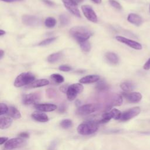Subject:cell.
Segmentation results:
<instances>
[{"mask_svg": "<svg viewBox=\"0 0 150 150\" xmlns=\"http://www.w3.org/2000/svg\"><path fill=\"white\" fill-rule=\"evenodd\" d=\"M70 35L79 43L88 40L93 33L88 28L82 26H76L70 29Z\"/></svg>", "mask_w": 150, "mask_h": 150, "instance_id": "6da1fadb", "label": "cell"}, {"mask_svg": "<svg viewBox=\"0 0 150 150\" xmlns=\"http://www.w3.org/2000/svg\"><path fill=\"white\" fill-rule=\"evenodd\" d=\"M98 129V122L94 121H87L79 125L77 131L81 135H89L95 133Z\"/></svg>", "mask_w": 150, "mask_h": 150, "instance_id": "7a4b0ae2", "label": "cell"}, {"mask_svg": "<svg viewBox=\"0 0 150 150\" xmlns=\"http://www.w3.org/2000/svg\"><path fill=\"white\" fill-rule=\"evenodd\" d=\"M35 76L30 72H23L18 75L15 79L13 84L16 87L28 86L34 81Z\"/></svg>", "mask_w": 150, "mask_h": 150, "instance_id": "3957f363", "label": "cell"}, {"mask_svg": "<svg viewBox=\"0 0 150 150\" xmlns=\"http://www.w3.org/2000/svg\"><path fill=\"white\" fill-rule=\"evenodd\" d=\"M83 90V86L81 83H74L69 86L66 91L67 98L69 101L74 100L77 96Z\"/></svg>", "mask_w": 150, "mask_h": 150, "instance_id": "277c9868", "label": "cell"}, {"mask_svg": "<svg viewBox=\"0 0 150 150\" xmlns=\"http://www.w3.org/2000/svg\"><path fill=\"white\" fill-rule=\"evenodd\" d=\"M100 108V105L96 103L87 104L79 107L76 113L80 115H86L97 111Z\"/></svg>", "mask_w": 150, "mask_h": 150, "instance_id": "5b68a950", "label": "cell"}, {"mask_svg": "<svg viewBox=\"0 0 150 150\" xmlns=\"http://www.w3.org/2000/svg\"><path fill=\"white\" fill-rule=\"evenodd\" d=\"M121 114V112L118 109L113 108L108 111H106L105 112H104L102 115V118L99 121L98 123H106L110 121L111 119L120 120Z\"/></svg>", "mask_w": 150, "mask_h": 150, "instance_id": "8992f818", "label": "cell"}, {"mask_svg": "<svg viewBox=\"0 0 150 150\" xmlns=\"http://www.w3.org/2000/svg\"><path fill=\"white\" fill-rule=\"evenodd\" d=\"M26 143V141L22 138H14L7 141L4 145V148L7 150L16 149L23 146Z\"/></svg>", "mask_w": 150, "mask_h": 150, "instance_id": "52a82bcc", "label": "cell"}, {"mask_svg": "<svg viewBox=\"0 0 150 150\" xmlns=\"http://www.w3.org/2000/svg\"><path fill=\"white\" fill-rule=\"evenodd\" d=\"M141 112V109L138 107H135L127 110L121 114L119 120L121 121H127L138 115Z\"/></svg>", "mask_w": 150, "mask_h": 150, "instance_id": "ba28073f", "label": "cell"}, {"mask_svg": "<svg viewBox=\"0 0 150 150\" xmlns=\"http://www.w3.org/2000/svg\"><path fill=\"white\" fill-rule=\"evenodd\" d=\"M81 10L84 15L88 21L94 23L97 22V15L91 6L88 5H82Z\"/></svg>", "mask_w": 150, "mask_h": 150, "instance_id": "9c48e42d", "label": "cell"}, {"mask_svg": "<svg viewBox=\"0 0 150 150\" xmlns=\"http://www.w3.org/2000/svg\"><path fill=\"white\" fill-rule=\"evenodd\" d=\"M115 39L117 40H118L120 42H121L122 43L125 44L126 45L128 46L129 47L135 49V50H141L142 47L141 43L134 41L133 40L128 39L127 38L121 36H117L115 37Z\"/></svg>", "mask_w": 150, "mask_h": 150, "instance_id": "30bf717a", "label": "cell"}, {"mask_svg": "<svg viewBox=\"0 0 150 150\" xmlns=\"http://www.w3.org/2000/svg\"><path fill=\"white\" fill-rule=\"evenodd\" d=\"M40 98V95L38 93L25 94L22 97V103L25 105L36 104Z\"/></svg>", "mask_w": 150, "mask_h": 150, "instance_id": "8fae6325", "label": "cell"}, {"mask_svg": "<svg viewBox=\"0 0 150 150\" xmlns=\"http://www.w3.org/2000/svg\"><path fill=\"white\" fill-rule=\"evenodd\" d=\"M62 1L64 6L69 12L77 17H81V14L77 7V5L72 0H62Z\"/></svg>", "mask_w": 150, "mask_h": 150, "instance_id": "7c38bea8", "label": "cell"}, {"mask_svg": "<svg viewBox=\"0 0 150 150\" xmlns=\"http://www.w3.org/2000/svg\"><path fill=\"white\" fill-rule=\"evenodd\" d=\"M22 22L27 25V26H38L40 25V19L33 15H24L22 17Z\"/></svg>", "mask_w": 150, "mask_h": 150, "instance_id": "4fadbf2b", "label": "cell"}, {"mask_svg": "<svg viewBox=\"0 0 150 150\" xmlns=\"http://www.w3.org/2000/svg\"><path fill=\"white\" fill-rule=\"evenodd\" d=\"M122 96L129 102L137 103L142 99V95L138 92H123Z\"/></svg>", "mask_w": 150, "mask_h": 150, "instance_id": "5bb4252c", "label": "cell"}, {"mask_svg": "<svg viewBox=\"0 0 150 150\" xmlns=\"http://www.w3.org/2000/svg\"><path fill=\"white\" fill-rule=\"evenodd\" d=\"M122 103V96L119 94H115L110 98L109 103L107 104L105 107V110L106 111H108L112 107L121 105Z\"/></svg>", "mask_w": 150, "mask_h": 150, "instance_id": "9a60e30c", "label": "cell"}, {"mask_svg": "<svg viewBox=\"0 0 150 150\" xmlns=\"http://www.w3.org/2000/svg\"><path fill=\"white\" fill-rule=\"evenodd\" d=\"M35 108L42 112H50L57 109V105L53 104H36Z\"/></svg>", "mask_w": 150, "mask_h": 150, "instance_id": "2e32d148", "label": "cell"}, {"mask_svg": "<svg viewBox=\"0 0 150 150\" xmlns=\"http://www.w3.org/2000/svg\"><path fill=\"white\" fill-rule=\"evenodd\" d=\"M127 20L129 23L137 26H140L143 22L142 18L139 15L134 13H131L128 15Z\"/></svg>", "mask_w": 150, "mask_h": 150, "instance_id": "e0dca14e", "label": "cell"}, {"mask_svg": "<svg viewBox=\"0 0 150 150\" xmlns=\"http://www.w3.org/2000/svg\"><path fill=\"white\" fill-rule=\"evenodd\" d=\"M100 77L97 75H87L79 80V82L81 84H90L98 81Z\"/></svg>", "mask_w": 150, "mask_h": 150, "instance_id": "ac0fdd59", "label": "cell"}, {"mask_svg": "<svg viewBox=\"0 0 150 150\" xmlns=\"http://www.w3.org/2000/svg\"><path fill=\"white\" fill-rule=\"evenodd\" d=\"M49 84V81L47 79H39L35 80L32 83L27 86V88H37L47 86Z\"/></svg>", "mask_w": 150, "mask_h": 150, "instance_id": "d6986e66", "label": "cell"}, {"mask_svg": "<svg viewBox=\"0 0 150 150\" xmlns=\"http://www.w3.org/2000/svg\"><path fill=\"white\" fill-rule=\"evenodd\" d=\"M12 123V119L9 117H1L0 118V128L5 129L9 128Z\"/></svg>", "mask_w": 150, "mask_h": 150, "instance_id": "ffe728a7", "label": "cell"}, {"mask_svg": "<svg viewBox=\"0 0 150 150\" xmlns=\"http://www.w3.org/2000/svg\"><path fill=\"white\" fill-rule=\"evenodd\" d=\"M32 117L36 121L40 122H46L48 121V116L43 112H35L32 114Z\"/></svg>", "mask_w": 150, "mask_h": 150, "instance_id": "44dd1931", "label": "cell"}, {"mask_svg": "<svg viewBox=\"0 0 150 150\" xmlns=\"http://www.w3.org/2000/svg\"><path fill=\"white\" fill-rule=\"evenodd\" d=\"M106 60L112 64H117L119 62L118 56L113 52H108L105 55Z\"/></svg>", "mask_w": 150, "mask_h": 150, "instance_id": "7402d4cb", "label": "cell"}, {"mask_svg": "<svg viewBox=\"0 0 150 150\" xmlns=\"http://www.w3.org/2000/svg\"><path fill=\"white\" fill-rule=\"evenodd\" d=\"M121 88L124 92H131L135 88V85L131 81H124L120 84Z\"/></svg>", "mask_w": 150, "mask_h": 150, "instance_id": "603a6c76", "label": "cell"}, {"mask_svg": "<svg viewBox=\"0 0 150 150\" xmlns=\"http://www.w3.org/2000/svg\"><path fill=\"white\" fill-rule=\"evenodd\" d=\"M8 115L11 117V118L18 119L20 118L21 117V114L19 112V111L15 107L11 106L9 108V110L8 112Z\"/></svg>", "mask_w": 150, "mask_h": 150, "instance_id": "cb8c5ba5", "label": "cell"}, {"mask_svg": "<svg viewBox=\"0 0 150 150\" xmlns=\"http://www.w3.org/2000/svg\"><path fill=\"white\" fill-rule=\"evenodd\" d=\"M62 55V54L60 52L52 53L47 57V62L49 63H55L61 59Z\"/></svg>", "mask_w": 150, "mask_h": 150, "instance_id": "d4e9b609", "label": "cell"}, {"mask_svg": "<svg viewBox=\"0 0 150 150\" xmlns=\"http://www.w3.org/2000/svg\"><path fill=\"white\" fill-rule=\"evenodd\" d=\"M56 23V19L53 17H48L45 21V25L46 27L52 28H53Z\"/></svg>", "mask_w": 150, "mask_h": 150, "instance_id": "484cf974", "label": "cell"}, {"mask_svg": "<svg viewBox=\"0 0 150 150\" xmlns=\"http://www.w3.org/2000/svg\"><path fill=\"white\" fill-rule=\"evenodd\" d=\"M50 78L53 80V81H54L56 83H57V84L62 83L64 80V77L62 75H60L59 74H57V73L52 74L50 76Z\"/></svg>", "mask_w": 150, "mask_h": 150, "instance_id": "4316f807", "label": "cell"}, {"mask_svg": "<svg viewBox=\"0 0 150 150\" xmlns=\"http://www.w3.org/2000/svg\"><path fill=\"white\" fill-rule=\"evenodd\" d=\"M79 45H80V46L81 50L83 52H88L91 49V45H90V43L88 40H86V41L80 42V43H79Z\"/></svg>", "mask_w": 150, "mask_h": 150, "instance_id": "83f0119b", "label": "cell"}, {"mask_svg": "<svg viewBox=\"0 0 150 150\" xmlns=\"http://www.w3.org/2000/svg\"><path fill=\"white\" fill-rule=\"evenodd\" d=\"M60 126L64 129H68L72 127L73 122L69 119H64L61 121L60 123Z\"/></svg>", "mask_w": 150, "mask_h": 150, "instance_id": "f1b7e54d", "label": "cell"}, {"mask_svg": "<svg viewBox=\"0 0 150 150\" xmlns=\"http://www.w3.org/2000/svg\"><path fill=\"white\" fill-rule=\"evenodd\" d=\"M96 88L98 91H104V90L108 89V86L107 84L104 81L100 80L97 83V84L96 86Z\"/></svg>", "mask_w": 150, "mask_h": 150, "instance_id": "f546056e", "label": "cell"}, {"mask_svg": "<svg viewBox=\"0 0 150 150\" xmlns=\"http://www.w3.org/2000/svg\"><path fill=\"white\" fill-rule=\"evenodd\" d=\"M59 19H60V23L63 26L67 25L70 22L69 17L65 14H62L60 16Z\"/></svg>", "mask_w": 150, "mask_h": 150, "instance_id": "4dcf8cb0", "label": "cell"}, {"mask_svg": "<svg viewBox=\"0 0 150 150\" xmlns=\"http://www.w3.org/2000/svg\"><path fill=\"white\" fill-rule=\"evenodd\" d=\"M56 39V38H47L45 40H43V41H41L38 45L39 46H46L47 45L51 43H52L53 42H54L55 40Z\"/></svg>", "mask_w": 150, "mask_h": 150, "instance_id": "1f68e13d", "label": "cell"}, {"mask_svg": "<svg viewBox=\"0 0 150 150\" xmlns=\"http://www.w3.org/2000/svg\"><path fill=\"white\" fill-rule=\"evenodd\" d=\"M9 108L4 103H1L0 104V115L2 116L3 114L8 113Z\"/></svg>", "mask_w": 150, "mask_h": 150, "instance_id": "d6a6232c", "label": "cell"}, {"mask_svg": "<svg viewBox=\"0 0 150 150\" xmlns=\"http://www.w3.org/2000/svg\"><path fill=\"white\" fill-rule=\"evenodd\" d=\"M108 2L110 3V4L112 7H114V8H115L117 9H118V10H121L122 9V6L117 1H115V0H108Z\"/></svg>", "mask_w": 150, "mask_h": 150, "instance_id": "836d02e7", "label": "cell"}, {"mask_svg": "<svg viewBox=\"0 0 150 150\" xmlns=\"http://www.w3.org/2000/svg\"><path fill=\"white\" fill-rule=\"evenodd\" d=\"M59 69L61 71H69L70 70H71V67L69 66L68 65H61L59 66Z\"/></svg>", "mask_w": 150, "mask_h": 150, "instance_id": "e575fe53", "label": "cell"}, {"mask_svg": "<svg viewBox=\"0 0 150 150\" xmlns=\"http://www.w3.org/2000/svg\"><path fill=\"white\" fill-rule=\"evenodd\" d=\"M46 92L47 93V96L50 98H53L56 96V91L53 89H48L46 90Z\"/></svg>", "mask_w": 150, "mask_h": 150, "instance_id": "d590c367", "label": "cell"}, {"mask_svg": "<svg viewBox=\"0 0 150 150\" xmlns=\"http://www.w3.org/2000/svg\"><path fill=\"white\" fill-rule=\"evenodd\" d=\"M143 69L144 70H148L150 69V57L144 64V65L143 66Z\"/></svg>", "mask_w": 150, "mask_h": 150, "instance_id": "8d00e7d4", "label": "cell"}, {"mask_svg": "<svg viewBox=\"0 0 150 150\" xmlns=\"http://www.w3.org/2000/svg\"><path fill=\"white\" fill-rule=\"evenodd\" d=\"M19 136L22 138H29V135L28 132H21L19 134Z\"/></svg>", "mask_w": 150, "mask_h": 150, "instance_id": "74e56055", "label": "cell"}, {"mask_svg": "<svg viewBox=\"0 0 150 150\" xmlns=\"http://www.w3.org/2000/svg\"><path fill=\"white\" fill-rule=\"evenodd\" d=\"M8 141L7 137H1L0 138V145H3L4 144H5Z\"/></svg>", "mask_w": 150, "mask_h": 150, "instance_id": "f35d334b", "label": "cell"}, {"mask_svg": "<svg viewBox=\"0 0 150 150\" xmlns=\"http://www.w3.org/2000/svg\"><path fill=\"white\" fill-rule=\"evenodd\" d=\"M66 107L64 104H62L60 106L59 108V111L60 112H63L66 111Z\"/></svg>", "mask_w": 150, "mask_h": 150, "instance_id": "ab89813d", "label": "cell"}, {"mask_svg": "<svg viewBox=\"0 0 150 150\" xmlns=\"http://www.w3.org/2000/svg\"><path fill=\"white\" fill-rule=\"evenodd\" d=\"M43 2H44L45 4H47V5H53V3L52 2L49 1V0H43Z\"/></svg>", "mask_w": 150, "mask_h": 150, "instance_id": "60d3db41", "label": "cell"}, {"mask_svg": "<svg viewBox=\"0 0 150 150\" xmlns=\"http://www.w3.org/2000/svg\"><path fill=\"white\" fill-rule=\"evenodd\" d=\"M2 1L7 2H15V1H21L23 0H2Z\"/></svg>", "mask_w": 150, "mask_h": 150, "instance_id": "b9f144b4", "label": "cell"}, {"mask_svg": "<svg viewBox=\"0 0 150 150\" xmlns=\"http://www.w3.org/2000/svg\"><path fill=\"white\" fill-rule=\"evenodd\" d=\"M55 144H52V145H50V148H49V150H55V148H54V147H55Z\"/></svg>", "mask_w": 150, "mask_h": 150, "instance_id": "7bdbcfd3", "label": "cell"}, {"mask_svg": "<svg viewBox=\"0 0 150 150\" xmlns=\"http://www.w3.org/2000/svg\"><path fill=\"white\" fill-rule=\"evenodd\" d=\"M73 2H74L77 5H78L79 4L82 2L83 1V0H72Z\"/></svg>", "mask_w": 150, "mask_h": 150, "instance_id": "ee69618b", "label": "cell"}, {"mask_svg": "<svg viewBox=\"0 0 150 150\" xmlns=\"http://www.w3.org/2000/svg\"><path fill=\"white\" fill-rule=\"evenodd\" d=\"M96 4H100L101 2V0H91Z\"/></svg>", "mask_w": 150, "mask_h": 150, "instance_id": "f6af8a7d", "label": "cell"}, {"mask_svg": "<svg viewBox=\"0 0 150 150\" xmlns=\"http://www.w3.org/2000/svg\"><path fill=\"white\" fill-rule=\"evenodd\" d=\"M5 33H6V32H5L4 30H2V29H1V30H0V35H1V36H2V35H5Z\"/></svg>", "mask_w": 150, "mask_h": 150, "instance_id": "bcb514c9", "label": "cell"}, {"mask_svg": "<svg viewBox=\"0 0 150 150\" xmlns=\"http://www.w3.org/2000/svg\"><path fill=\"white\" fill-rule=\"evenodd\" d=\"M4 51H3L2 50H0V58H1V59L2 58V57H3V56H4Z\"/></svg>", "mask_w": 150, "mask_h": 150, "instance_id": "7dc6e473", "label": "cell"}, {"mask_svg": "<svg viewBox=\"0 0 150 150\" xmlns=\"http://www.w3.org/2000/svg\"><path fill=\"white\" fill-rule=\"evenodd\" d=\"M149 11H150V5H149Z\"/></svg>", "mask_w": 150, "mask_h": 150, "instance_id": "c3c4849f", "label": "cell"}]
</instances>
